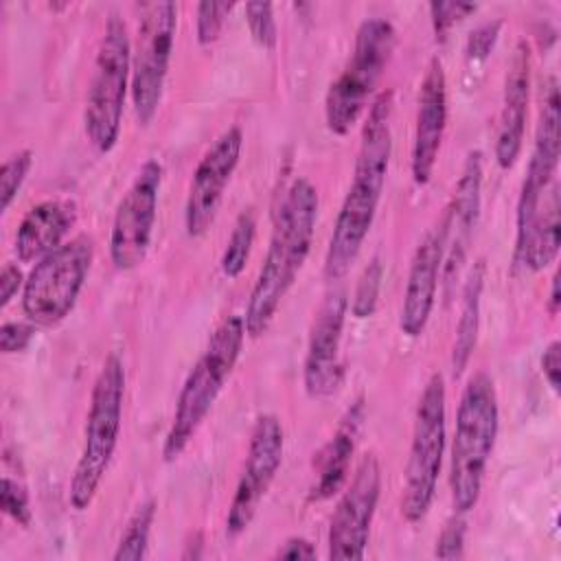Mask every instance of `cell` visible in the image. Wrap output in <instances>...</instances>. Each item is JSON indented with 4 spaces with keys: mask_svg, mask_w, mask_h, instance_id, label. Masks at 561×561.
I'll list each match as a JSON object with an SVG mask.
<instances>
[{
    "mask_svg": "<svg viewBox=\"0 0 561 561\" xmlns=\"http://www.w3.org/2000/svg\"><path fill=\"white\" fill-rule=\"evenodd\" d=\"M346 309L348 302L342 289H331L316 309L302 364V381L311 399H327L342 383L344 368L340 359V344Z\"/></svg>",
    "mask_w": 561,
    "mask_h": 561,
    "instance_id": "cell-16",
    "label": "cell"
},
{
    "mask_svg": "<svg viewBox=\"0 0 561 561\" xmlns=\"http://www.w3.org/2000/svg\"><path fill=\"white\" fill-rule=\"evenodd\" d=\"M178 31L175 2L138 4V28L131 46V103L140 125H147L162 101L164 81Z\"/></svg>",
    "mask_w": 561,
    "mask_h": 561,
    "instance_id": "cell-10",
    "label": "cell"
},
{
    "mask_svg": "<svg viewBox=\"0 0 561 561\" xmlns=\"http://www.w3.org/2000/svg\"><path fill=\"white\" fill-rule=\"evenodd\" d=\"M561 101L557 79L550 77L543 90V103L539 112L535 147L530 151V160L526 167V178L517 197L515 213V248H519L533 230V224L541 210V204L548 195V188L554 182V173L561 156Z\"/></svg>",
    "mask_w": 561,
    "mask_h": 561,
    "instance_id": "cell-13",
    "label": "cell"
},
{
    "mask_svg": "<svg viewBox=\"0 0 561 561\" xmlns=\"http://www.w3.org/2000/svg\"><path fill=\"white\" fill-rule=\"evenodd\" d=\"M92 259V237L79 234L35 261L22 287L26 320L37 327H55L70 316L90 274Z\"/></svg>",
    "mask_w": 561,
    "mask_h": 561,
    "instance_id": "cell-9",
    "label": "cell"
},
{
    "mask_svg": "<svg viewBox=\"0 0 561 561\" xmlns=\"http://www.w3.org/2000/svg\"><path fill=\"white\" fill-rule=\"evenodd\" d=\"M232 2H210V0H204L197 4V42L202 46L206 44H213L219 33H221V26L228 18V13L232 11Z\"/></svg>",
    "mask_w": 561,
    "mask_h": 561,
    "instance_id": "cell-32",
    "label": "cell"
},
{
    "mask_svg": "<svg viewBox=\"0 0 561 561\" xmlns=\"http://www.w3.org/2000/svg\"><path fill=\"white\" fill-rule=\"evenodd\" d=\"M156 517V502L145 500L136 506L131 517L127 519L123 535L114 550V561H140L147 554L149 533Z\"/></svg>",
    "mask_w": 561,
    "mask_h": 561,
    "instance_id": "cell-25",
    "label": "cell"
},
{
    "mask_svg": "<svg viewBox=\"0 0 561 561\" xmlns=\"http://www.w3.org/2000/svg\"><path fill=\"white\" fill-rule=\"evenodd\" d=\"M502 22L493 20V22H484L480 26H476L469 37H467V46H465V70L473 72L478 68H482V64L489 59L497 35H500Z\"/></svg>",
    "mask_w": 561,
    "mask_h": 561,
    "instance_id": "cell-29",
    "label": "cell"
},
{
    "mask_svg": "<svg viewBox=\"0 0 561 561\" xmlns=\"http://www.w3.org/2000/svg\"><path fill=\"white\" fill-rule=\"evenodd\" d=\"M0 504L4 515H9L15 524L20 526H28L33 519L31 513V502H28V491L20 480H13L9 473H4L2 478V495H0Z\"/></svg>",
    "mask_w": 561,
    "mask_h": 561,
    "instance_id": "cell-31",
    "label": "cell"
},
{
    "mask_svg": "<svg viewBox=\"0 0 561 561\" xmlns=\"http://www.w3.org/2000/svg\"><path fill=\"white\" fill-rule=\"evenodd\" d=\"M245 22H248L252 39L259 46H263L267 50H272L276 46L278 31H276L272 2H248L245 4Z\"/></svg>",
    "mask_w": 561,
    "mask_h": 561,
    "instance_id": "cell-30",
    "label": "cell"
},
{
    "mask_svg": "<svg viewBox=\"0 0 561 561\" xmlns=\"http://www.w3.org/2000/svg\"><path fill=\"white\" fill-rule=\"evenodd\" d=\"M392 90L379 92L368 105L353 182L342 199L324 254V276L329 280L346 276L375 221L392 156Z\"/></svg>",
    "mask_w": 561,
    "mask_h": 561,
    "instance_id": "cell-1",
    "label": "cell"
},
{
    "mask_svg": "<svg viewBox=\"0 0 561 561\" xmlns=\"http://www.w3.org/2000/svg\"><path fill=\"white\" fill-rule=\"evenodd\" d=\"M561 309V294H559V270L554 272L552 276V283H550V298H548V313L550 316H557Z\"/></svg>",
    "mask_w": 561,
    "mask_h": 561,
    "instance_id": "cell-39",
    "label": "cell"
},
{
    "mask_svg": "<svg viewBox=\"0 0 561 561\" xmlns=\"http://www.w3.org/2000/svg\"><path fill=\"white\" fill-rule=\"evenodd\" d=\"M394 37V26L383 18H368L359 24L348 61L324 96V123L331 134L346 136L368 107L390 61Z\"/></svg>",
    "mask_w": 561,
    "mask_h": 561,
    "instance_id": "cell-7",
    "label": "cell"
},
{
    "mask_svg": "<svg viewBox=\"0 0 561 561\" xmlns=\"http://www.w3.org/2000/svg\"><path fill=\"white\" fill-rule=\"evenodd\" d=\"M500 408L495 383L486 373H476L458 403L456 430L451 443L449 486L456 513H469L482 491L484 471L495 447Z\"/></svg>",
    "mask_w": 561,
    "mask_h": 561,
    "instance_id": "cell-3",
    "label": "cell"
},
{
    "mask_svg": "<svg viewBox=\"0 0 561 561\" xmlns=\"http://www.w3.org/2000/svg\"><path fill=\"white\" fill-rule=\"evenodd\" d=\"M362 421H364V401L357 399L340 419V425L333 432V436L320 447V451L313 458L316 480L311 484L309 500L313 502L329 500L344 486Z\"/></svg>",
    "mask_w": 561,
    "mask_h": 561,
    "instance_id": "cell-21",
    "label": "cell"
},
{
    "mask_svg": "<svg viewBox=\"0 0 561 561\" xmlns=\"http://www.w3.org/2000/svg\"><path fill=\"white\" fill-rule=\"evenodd\" d=\"M254 234H256V215L252 208H245L239 213V217L232 226V232L228 237L226 250L221 254V261H219L224 276L237 278L243 272V267L250 259Z\"/></svg>",
    "mask_w": 561,
    "mask_h": 561,
    "instance_id": "cell-26",
    "label": "cell"
},
{
    "mask_svg": "<svg viewBox=\"0 0 561 561\" xmlns=\"http://www.w3.org/2000/svg\"><path fill=\"white\" fill-rule=\"evenodd\" d=\"M285 449V432L274 414H261L254 421L248 456L243 471L234 486L232 502L226 515V535L239 537L254 519L261 500L265 497L270 484L274 482Z\"/></svg>",
    "mask_w": 561,
    "mask_h": 561,
    "instance_id": "cell-12",
    "label": "cell"
},
{
    "mask_svg": "<svg viewBox=\"0 0 561 561\" xmlns=\"http://www.w3.org/2000/svg\"><path fill=\"white\" fill-rule=\"evenodd\" d=\"M245 337L243 316H226L208 337V344L191 373L186 375L182 390L178 394L171 427L162 443V458L167 462L182 456V451L193 440L202 421L210 412L226 379L230 377L237 359L241 355Z\"/></svg>",
    "mask_w": 561,
    "mask_h": 561,
    "instance_id": "cell-4",
    "label": "cell"
},
{
    "mask_svg": "<svg viewBox=\"0 0 561 561\" xmlns=\"http://www.w3.org/2000/svg\"><path fill=\"white\" fill-rule=\"evenodd\" d=\"M445 401V379L440 373H432L416 403L412 443L405 462L401 515L408 524L421 522L436 495L447 434Z\"/></svg>",
    "mask_w": 561,
    "mask_h": 561,
    "instance_id": "cell-8",
    "label": "cell"
},
{
    "mask_svg": "<svg viewBox=\"0 0 561 561\" xmlns=\"http://www.w3.org/2000/svg\"><path fill=\"white\" fill-rule=\"evenodd\" d=\"M278 559H316V548L305 537H289L280 548L276 550Z\"/></svg>",
    "mask_w": 561,
    "mask_h": 561,
    "instance_id": "cell-38",
    "label": "cell"
},
{
    "mask_svg": "<svg viewBox=\"0 0 561 561\" xmlns=\"http://www.w3.org/2000/svg\"><path fill=\"white\" fill-rule=\"evenodd\" d=\"M559 245H561V197H559V184L552 182L541 204V210L533 224L530 234L519 248H515V254H513L515 267H522L528 272H541L550 263H554L559 254Z\"/></svg>",
    "mask_w": 561,
    "mask_h": 561,
    "instance_id": "cell-23",
    "label": "cell"
},
{
    "mask_svg": "<svg viewBox=\"0 0 561 561\" xmlns=\"http://www.w3.org/2000/svg\"><path fill=\"white\" fill-rule=\"evenodd\" d=\"M381 280H383V263L379 256H373L370 263L364 267L353 300H351V313L355 318H370L377 309V300H379V289H381Z\"/></svg>",
    "mask_w": 561,
    "mask_h": 561,
    "instance_id": "cell-27",
    "label": "cell"
},
{
    "mask_svg": "<svg viewBox=\"0 0 561 561\" xmlns=\"http://www.w3.org/2000/svg\"><path fill=\"white\" fill-rule=\"evenodd\" d=\"M318 221V191L307 178H296L285 191L270 237L265 261L259 270L243 324L250 337H261L305 265Z\"/></svg>",
    "mask_w": 561,
    "mask_h": 561,
    "instance_id": "cell-2",
    "label": "cell"
},
{
    "mask_svg": "<svg viewBox=\"0 0 561 561\" xmlns=\"http://www.w3.org/2000/svg\"><path fill=\"white\" fill-rule=\"evenodd\" d=\"M33 164V153L28 149H22L4 160L0 169V208L7 210L11 202L18 197V191L22 188L28 171Z\"/></svg>",
    "mask_w": 561,
    "mask_h": 561,
    "instance_id": "cell-28",
    "label": "cell"
},
{
    "mask_svg": "<svg viewBox=\"0 0 561 561\" xmlns=\"http://www.w3.org/2000/svg\"><path fill=\"white\" fill-rule=\"evenodd\" d=\"M476 9H478L476 2H443V0L430 2V18H432L436 39L445 42L451 26L465 20L467 15H471Z\"/></svg>",
    "mask_w": 561,
    "mask_h": 561,
    "instance_id": "cell-33",
    "label": "cell"
},
{
    "mask_svg": "<svg viewBox=\"0 0 561 561\" xmlns=\"http://www.w3.org/2000/svg\"><path fill=\"white\" fill-rule=\"evenodd\" d=\"M482 287H484V263L478 261L465 280L462 287V305H460V318L456 324V337L451 348V370L454 377H460L467 368L476 342H478V329H480V302H482Z\"/></svg>",
    "mask_w": 561,
    "mask_h": 561,
    "instance_id": "cell-24",
    "label": "cell"
},
{
    "mask_svg": "<svg viewBox=\"0 0 561 561\" xmlns=\"http://www.w3.org/2000/svg\"><path fill=\"white\" fill-rule=\"evenodd\" d=\"M381 491V469L375 454H366L351 484L344 489L329 524L327 546L331 561H357L364 559L373 517L377 511Z\"/></svg>",
    "mask_w": 561,
    "mask_h": 561,
    "instance_id": "cell-14",
    "label": "cell"
},
{
    "mask_svg": "<svg viewBox=\"0 0 561 561\" xmlns=\"http://www.w3.org/2000/svg\"><path fill=\"white\" fill-rule=\"evenodd\" d=\"M33 322H4L0 327V348L2 353H20L28 346V342L33 340Z\"/></svg>",
    "mask_w": 561,
    "mask_h": 561,
    "instance_id": "cell-35",
    "label": "cell"
},
{
    "mask_svg": "<svg viewBox=\"0 0 561 561\" xmlns=\"http://www.w3.org/2000/svg\"><path fill=\"white\" fill-rule=\"evenodd\" d=\"M24 276L20 272V267L15 263H4L2 272H0V307L4 309L11 298L18 294L20 287H24Z\"/></svg>",
    "mask_w": 561,
    "mask_h": 561,
    "instance_id": "cell-37",
    "label": "cell"
},
{
    "mask_svg": "<svg viewBox=\"0 0 561 561\" xmlns=\"http://www.w3.org/2000/svg\"><path fill=\"white\" fill-rule=\"evenodd\" d=\"M129 79H131V39L125 22L116 13H112L105 22V28L96 48L88 96H85V110H83V125H85L88 140L101 153L112 151L118 140L125 96H127V88H131Z\"/></svg>",
    "mask_w": 561,
    "mask_h": 561,
    "instance_id": "cell-6",
    "label": "cell"
},
{
    "mask_svg": "<svg viewBox=\"0 0 561 561\" xmlns=\"http://www.w3.org/2000/svg\"><path fill=\"white\" fill-rule=\"evenodd\" d=\"M162 175V164L147 160L116 206L110 230V259L121 272L138 267L149 252Z\"/></svg>",
    "mask_w": 561,
    "mask_h": 561,
    "instance_id": "cell-11",
    "label": "cell"
},
{
    "mask_svg": "<svg viewBox=\"0 0 561 561\" xmlns=\"http://www.w3.org/2000/svg\"><path fill=\"white\" fill-rule=\"evenodd\" d=\"M541 370H543V377L548 381V386L552 388L554 394H559L561 390V344L559 340H552L543 355H541Z\"/></svg>",
    "mask_w": 561,
    "mask_h": 561,
    "instance_id": "cell-36",
    "label": "cell"
},
{
    "mask_svg": "<svg viewBox=\"0 0 561 561\" xmlns=\"http://www.w3.org/2000/svg\"><path fill=\"white\" fill-rule=\"evenodd\" d=\"M77 221V206L72 202L46 199L35 204L20 221L15 232V254L20 261H39L57 250L64 237Z\"/></svg>",
    "mask_w": 561,
    "mask_h": 561,
    "instance_id": "cell-22",
    "label": "cell"
},
{
    "mask_svg": "<svg viewBox=\"0 0 561 561\" xmlns=\"http://www.w3.org/2000/svg\"><path fill=\"white\" fill-rule=\"evenodd\" d=\"M447 123V77L443 61L432 57L419 90V110L414 125V142H412V180L419 186H425L432 178V171L438 160L443 134Z\"/></svg>",
    "mask_w": 561,
    "mask_h": 561,
    "instance_id": "cell-18",
    "label": "cell"
},
{
    "mask_svg": "<svg viewBox=\"0 0 561 561\" xmlns=\"http://www.w3.org/2000/svg\"><path fill=\"white\" fill-rule=\"evenodd\" d=\"M241 147L243 134L237 125H232L206 149L197 162L184 206V228L188 237H202L215 221L226 184L239 164Z\"/></svg>",
    "mask_w": 561,
    "mask_h": 561,
    "instance_id": "cell-15",
    "label": "cell"
},
{
    "mask_svg": "<svg viewBox=\"0 0 561 561\" xmlns=\"http://www.w3.org/2000/svg\"><path fill=\"white\" fill-rule=\"evenodd\" d=\"M125 399V366L118 355H107L90 394V410L85 416L83 447L70 480L68 500L75 511H85L112 462L118 445Z\"/></svg>",
    "mask_w": 561,
    "mask_h": 561,
    "instance_id": "cell-5",
    "label": "cell"
},
{
    "mask_svg": "<svg viewBox=\"0 0 561 561\" xmlns=\"http://www.w3.org/2000/svg\"><path fill=\"white\" fill-rule=\"evenodd\" d=\"M480 191H482V153L476 149V151H469L465 160L454 197L443 217L447 226V241H445V256H443L447 283H451V278L458 276V270L465 261L467 245L480 213Z\"/></svg>",
    "mask_w": 561,
    "mask_h": 561,
    "instance_id": "cell-20",
    "label": "cell"
},
{
    "mask_svg": "<svg viewBox=\"0 0 561 561\" xmlns=\"http://www.w3.org/2000/svg\"><path fill=\"white\" fill-rule=\"evenodd\" d=\"M445 241H447V226L445 219L436 228H430L423 239L419 241L408 272V283L403 291V302L399 311V329L408 337H419L434 309L436 287L443 270L445 256Z\"/></svg>",
    "mask_w": 561,
    "mask_h": 561,
    "instance_id": "cell-17",
    "label": "cell"
},
{
    "mask_svg": "<svg viewBox=\"0 0 561 561\" xmlns=\"http://www.w3.org/2000/svg\"><path fill=\"white\" fill-rule=\"evenodd\" d=\"M528 96H530V46L526 42H517L506 79H504V96L502 110L497 118V136H495V160L502 169H511L524 145L526 116H528Z\"/></svg>",
    "mask_w": 561,
    "mask_h": 561,
    "instance_id": "cell-19",
    "label": "cell"
},
{
    "mask_svg": "<svg viewBox=\"0 0 561 561\" xmlns=\"http://www.w3.org/2000/svg\"><path fill=\"white\" fill-rule=\"evenodd\" d=\"M462 550H465V519L458 513L443 526L436 539L434 554L438 559H460Z\"/></svg>",
    "mask_w": 561,
    "mask_h": 561,
    "instance_id": "cell-34",
    "label": "cell"
}]
</instances>
